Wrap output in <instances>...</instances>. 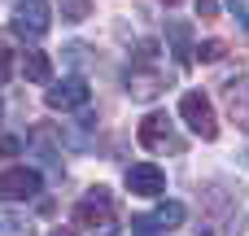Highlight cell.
Masks as SVG:
<instances>
[{"mask_svg": "<svg viewBox=\"0 0 249 236\" xmlns=\"http://www.w3.org/2000/svg\"><path fill=\"white\" fill-rule=\"evenodd\" d=\"M158 61V44L153 39H144L140 48H136V66L127 70V92H131V101H153V96H162V70L153 66Z\"/></svg>", "mask_w": 249, "mask_h": 236, "instance_id": "1", "label": "cell"}, {"mask_svg": "<svg viewBox=\"0 0 249 236\" xmlns=\"http://www.w3.org/2000/svg\"><path fill=\"white\" fill-rule=\"evenodd\" d=\"M179 118H184L188 131L201 136V140H214V136H219V118H214V109H210V101H206L201 92H184V96H179Z\"/></svg>", "mask_w": 249, "mask_h": 236, "instance_id": "2", "label": "cell"}, {"mask_svg": "<svg viewBox=\"0 0 249 236\" xmlns=\"http://www.w3.org/2000/svg\"><path fill=\"white\" fill-rule=\"evenodd\" d=\"M48 26H53L48 0H22V4H18V13H13V35H22V39H39Z\"/></svg>", "mask_w": 249, "mask_h": 236, "instance_id": "3", "label": "cell"}, {"mask_svg": "<svg viewBox=\"0 0 249 236\" xmlns=\"http://www.w3.org/2000/svg\"><path fill=\"white\" fill-rule=\"evenodd\" d=\"M88 96H92V88L83 83V79H61V83H48V92H44V101H48V109H83L88 105Z\"/></svg>", "mask_w": 249, "mask_h": 236, "instance_id": "4", "label": "cell"}, {"mask_svg": "<svg viewBox=\"0 0 249 236\" xmlns=\"http://www.w3.org/2000/svg\"><path fill=\"white\" fill-rule=\"evenodd\" d=\"M140 145L144 149H158V153H179V140H175V127H171V118L166 114H149L144 123H140Z\"/></svg>", "mask_w": 249, "mask_h": 236, "instance_id": "5", "label": "cell"}, {"mask_svg": "<svg viewBox=\"0 0 249 236\" xmlns=\"http://www.w3.org/2000/svg\"><path fill=\"white\" fill-rule=\"evenodd\" d=\"M35 193H39V171L13 166V171L0 175V197H4V201H26V197H35Z\"/></svg>", "mask_w": 249, "mask_h": 236, "instance_id": "6", "label": "cell"}, {"mask_svg": "<svg viewBox=\"0 0 249 236\" xmlns=\"http://www.w3.org/2000/svg\"><path fill=\"white\" fill-rule=\"evenodd\" d=\"M74 223H83V228H114V206H109V197L105 193H96V197H88V201H79L74 206Z\"/></svg>", "mask_w": 249, "mask_h": 236, "instance_id": "7", "label": "cell"}, {"mask_svg": "<svg viewBox=\"0 0 249 236\" xmlns=\"http://www.w3.org/2000/svg\"><path fill=\"white\" fill-rule=\"evenodd\" d=\"M127 188L140 193V197H158V193L166 188V175H162V166L136 162V166H127Z\"/></svg>", "mask_w": 249, "mask_h": 236, "instance_id": "8", "label": "cell"}, {"mask_svg": "<svg viewBox=\"0 0 249 236\" xmlns=\"http://www.w3.org/2000/svg\"><path fill=\"white\" fill-rule=\"evenodd\" d=\"M223 96H228V109H232V123L249 131V79H245V74H241V79H228Z\"/></svg>", "mask_w": 249, "mask_h": 236, "instance_id": "9", "label": "cell"}, {"mask_svg": "<svg viewBox=\"0 0 249 236\" xmlns=\"http://www.w3.org/2000/svg\"><path fill=\"white\" fill-rule=\"evenodd\" d=\"M22 74L31 83H53V61L44 57V48H26L22 53Z\"/></svg>", "mask_w": 249, "mask_h": 236, "instance_id": "10", "label": "cell"}, {"mask_svg": "<svg viewBox=\"0 0 249 236\" xmlns=\"http://www.w3.org/2000/svg\"><path fill=\"white\" fill-rule=\"evenodd\" d=\"M166 35H171V44H175V57H179V61H188V57H193L188 48H197V44L188 39V26H184V22H171V26H166Z\"/></svg>", "mask_w": 249, "mask_h": 236, "instance_id": "11", "label": "cell"}, {"mask_svg": "<svg viewBox=\"0 0 249 236\" xmlns=\"http://www.w3.org/2000/svg\"><path fill=\"white\" fill-rule=\"evenodd\" d=\"M153 219H158V223H162V232H175V228H179V223H184V206H179V201H162V206H158V215H153Z\"/></svg>", "mask_w": 249, "mask_h": 236, "instance_id": "12", "label": "cell"}, {"mask_svg": "<svg viewBox=\"0 0 249 236\" xmlns=\"http://www.w3.org/2000/svg\"><path fill=\"white\" fill-rule=\"evenodd\" d=\"M88 13H92L88 0H61V18H66V22H83Z\"/></svg>", "mask_w": 249, "mask_h": 236, "instance_id": "13", "label": "cell"}, {"mask_svg": "<svg viewBox=\"0 0 249 236\" xmlns=\"http://www.w3.org/2000/svg\"><path fill=\"white\" fill-rule=\"evenodd\" d=\"M223 53H228L223 39H206V44H197V57H201V61H219Z\"/></svg>", "mask_w": 249, "mask_h": 236, "instance_id": "14", "label": "cell"}, {"mask_svg": "<svg viewBox=\"0 0 249 236\" xmlns=\"http://www.w3.org/2000/svg\"><path fill=\"white\" fill-rule=\"evenodd\" d=\"M158 228H162V223L149 219V215H136V219H131V236H158Z\"/></svg>", "mask_w": 249, "mask_h": 236, "instance_id": "15", "label": "cell"}, {"mask_svg": "<svg viewBox=\"0 0 249 236\" xmlns=\"http://www.w3.org/2000/svg\"><path fill=\"white\" fill-rule=\"evenodd\" d=\"M232 18H241V26L249 31V0H232Z\"/></svg>", "mask_w": 249, "mask_h": 236, "instance_id": "16", "label": "cell"}, {"mask_svg": "<svg viewBox=\"0 0 249 236\" xmlns=\"http://www.w3.org/2000/svg\"><path fill=\"white\" fill-rule=\"evenodd\" d=\"M197 13L201 18H219V0H197Z\"/></svg>", "mask_w": 249, "mask_h": 236, "instance_id": "17", "label": "cell"}, {"mask_svg": "<svg viewBox=\"0 0 249 236\" xmlns=\"http://www.w3.org/2000/svg\"><path fill=\"white\" fill-rule=\"evenodd\" d=\"M0 153H4V158H13V153H18V140H9V136H4V140H0Z\"/></svg>", "mask_w": 249, "mask_h": 236, "instance_id": "18", "label": "cell"}, {"mask_svg": "<svg viewBox=\"0 0 249 236\" xmlns=\"http://www.w3.org/2000/svg\"><path fill=\"white\" fill-rule=\"evenodd\" d=\"M4 74H9V48L0 44V79H4Z\"/></svg>", "mask_w": 249, "mask_h": 236, "instance_id": "19", "label": "cell"}, {"mask_svg": "<svg viewBox=\"0 0 249 236\" xmlns=\"http://www.w3.org/2000/svg\"><path fill=\"white\" fill-rule=\"evenodd\" d=\"M101 236H118V232H114V228H101Z\"/></svg>", "mask_w": 249, "mask_h": 236, "instance_id": "20", "label": "cell"}, {"mask_svg": "<svg viewBox=\"0 0 249 236\" xmlns=\"http://www.w3.org/2000/svg\"><path fill=\"white\" fill-rule=\"evenodd\" d=\"M53 236H74V232H61V228H57V232H53Z\"/></svg>", "mask_w": 249, "mask_h": 236, "instance_id": "21", "label": "cell"}, {"mask_svg": "<svg viewBox=\"0 0 249 236\" xmlns=\"http://www.w3.org/2000/svg\"><path fill=\"white\" fill-rule=\"evenodd\" d=\"M166 4H179V0H166Z\"/></svg>", "mask_w": 249, "mask_h": 236, "instance_id": "22", "label": "cell"}, {"mask_svg": "<svg viewBox=\"0 0 249 236\" xmlns=\"http://www.w3.org/2000/svg\"><path fill=\"white\" fill-rule=\"evenodd\" d=\"M0 109H4V105H0Z\"/></svg>", "mask_w": 249, "mask_h": 236, "instance_id": "23", "label": "cell"}]
</instances>
